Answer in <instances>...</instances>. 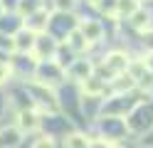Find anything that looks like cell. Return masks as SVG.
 Returning <instances> with one entry per match:
<instances>
[{"mask_svg": "<svg viewBox=\"0 0 153 148\" xmlns=\"http://www.w3.org/2000/svg\"><path fill=\"white\" fill-rule=\"evenodd\" d=\"M138 10V0H116V10H114V15H119V17H123V15H133Z\"/></svg>", "mask_w": 153, "mask_h": 148, "instance_id": "obj_4", "label": "cell"}, {"mask_svg": "<svg viewBox=\"0 0 153 148\" xmlns=\"http://www.w3.org/2000/svg\"><path fill=\"white\" fill-rule=\"evenodd\" d=\"M84 91H87V96L99 94V91H101V82H99V77H87V79H84Z\"/></svg>", "mask_w": 153, "mask_h": 148, "instance_id": "obj_8", "label": "cell"}, {"mask_svg": "<svg viewBox=\"0 0 153 148\" xmlns=\"http://www.w3.org/2000/svg\"><path fill=\"white\" fill-rule=\"evenodd\" d=\"M82 35L87 37V39H99L101 37V25L99 22H87V25H82Z\"/></svg>", "mask_w": 153, "mask_h": 148, "instance_id": "obj_6", "label": "cell"}, {"mask_svg": "<svg viewBox=\"0 0 153 148\" xmlns=\"http://www.w3.org/2000/svg\"><path fill=\"white\" fill-rule=\"evenodd\" d=\"M131 17H133V20H131V22H133V25H136V27H141V30H143V27H148V15H143V13H141V10H136V13H133Z\"/></svg>", "mask_w": 153, "mask_h": 148, "instance_id": "obj_10", "label": "cell"}, {"mask_svg": "<svg viewBox=\"0 0 153 148\" xmlns=\"http://www.w3.org/2000/svg\"><path fill=\"white\" fill-rule=\"evenodd\" d=\"M143 64H146V69H148V72L153 74V52L148 54V59H143Z\"/></svg>", "mask_w": 153, "mask_h": 148, "instance_id": "obj_14", "label": "cell"}, {"mask_svg": "<svg viewBox=\"0 0 153 148\" xmlns=\"http://www.w3.org/2000/svg\"><path fill=\"white\" fill-rule=\"evenodd\" d=\"M69 37H72V39H69V45H72L74 49H82L84 45H87V37L82 35V30H74V32H72Z\"/></svg>", "mask_w": 153, "mask_h": 148, "instance_id": "obj_9", "label": "cell"}, {"mask_svg": "<svg viewBox=\"0 0 153 148\" xmlns=\"http://www.w3.org/2000/svg\"><path fill=\"white\" fill-rule=\"evenodd\" d=\"M57 7H59V10H72L74 7V0H57Z\"/></svg>", "mask_w": 153, "mask_h": 148, "instance_id": "obj_12", "label": "cell"}, {"mask_svg": "<svg viewBox=\"0 0 153 148\" xmlns=\"http://www.w3.org/2000/svg\"><path fill=\"white\" fill-rule=\"evenodd\" d=\"M7 74H10V67H7V62H0V82H5Z\"/></svg>", "mask_w": 153, "mask_h": 148, "instance_id": "obj_11", "label": "cell"}, {"mask_svg": "<svg viewBox=\"0 0 153 148\" xmlns=\"http://www.w3.org/2000/svg\"><path fill=\"white\" fill-rule=\"evenodd\" d=\"M106 67L111 69L114 74H119V72H123V69H128V59H126V54L114 52V54L106 57Z\"/></svg>", "mask_w": 153, "mask_h": 148, "instance_id": "obj_2", "label": "cell"}, {"mask_svg": "<svg viewBox=\"0 0 153 148\" xmlns=\"http://www.w3.org/2000/svg\"><path fill=\"white\" fill-rule=\"evenodd\" d=\"M94 3H97V0H94Z\"/></svg>", "mask_w": 153, "mask_h": 148, "instance_id": "obj_16", "label": "cell"}, {"mask_svg": "<svg viewBox=\"0 0 153 148\" xmlns=\"http://www.w3.org/2000/svg\"><path fill=\"white\" fill-rule=\"evenodd\" d=\"M20 143V131L17 128H5V131H0V148H13Z\"/></svg>", "mask_w": 153, "mask_h": 148, "instance_id": "obj_3", "label": "cell"}, {"mask_svg": "<svg viewBox=\"0 0 153 148\" xmlns=\"http://www.w3.org/2000/svg\"><path fill=\"white\" fill-rule=\"evenodd\" d=\"M35 42H37V39H35V30H20V32H17L15 35V47L17 49H32L35 47Z\"/></svg>", "mask_w": 153, "mask_h": 148, "instance_id": "obj_1", "label": "cell"}, {"mask_svg": "<svg viewBox=\"0 0 153 148\" xmlns=\"http://www.w3.org/2000/svg\"><path fill=\"white\" fill-rule=\"evenodd\" d=\"M0 13H3V5H0Z\"/></svg>", "mask_w": 153, "mask_h": 148, "instance_id": "obj_15", "label": "cell"}, {"mask_svg": "<svg viewBox=\"0 0 153 148\" xmlns=\"http://www.w3.org/2000/svg\"><path fill=\"white\" fill-rule=\"evenodd\" d=\"M35 148H52V141L50 138H40V141L35 143Z\"/></svg>", "mask_w": 153, "mask_h": 148, "instance_id": "obj_13", "label": "cell"}, {"mask_svg": "<svg viewBox=\"0 0 153 148\" xmlns=\"http://www.w3.org/2000/svg\"><path fill=\"white\" fill-rule=\"evenodd\" d=\"M64 148H89V138H84V136H79V133H74V136H67Z\"/></svg>", "mask_w": 153, "mask_h": 148, "instance_id": "obj_7", "label": "cell"}, {"mask_svg": "<svg viewBox=\"0 0 153 148\" xmlns=\"http://www.w3.org/2000/svg\"><path fill=\"white\" fill-rule=\"evenodd\" d=\"M20 128H27V131H35L37 126H40V118H37L35 111H20Z\"/></svg>", "mask_w": 153, "mask_h": 148, "instance_id": "obj_5", "label": "cell"}]
</instances>
